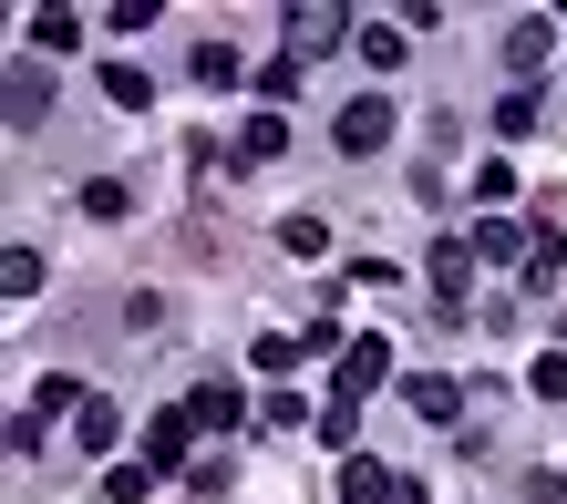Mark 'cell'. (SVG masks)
<instances>
[{"mask_svg":"<svg viewBox=\"0 0 567 504\" xmlns=\"http://www.w3.org/2000/svg\"><path fill=\"white\" fill-rule=\"evenodd\" d=\"M279 42H289V62L310 73L320 52H341V42H361V21L341 11V0H289V21H279Z\"/></svg>","mask_w":567,"mask_h":504,"instance_id":"1","label":"cell"},{"mask_svg":"<svg viewBox=\"0 0 567 504\" xmlns=\"http://www.w3.org/2000/svg\"><path fill=\"white\" fill-rule=\"evenodd\" d=\"M330 145H341V155H382L392 145V93H351L341 124H330Z\"/></svg>","mask_w":567,"mask_h":504,"instance_id":"2","label":"cell"},{"mask_svg":"<svg viewBox=\"0 0 567 504\" xmlns=\"http://www.w3.org/2000/svg\"><path fill=\"white\" fill-rule=\"evenodd\" d=\"M392 381V340H382V329H361V340L341 350V381H330V401H372Z\"/></svg>","mask_w":567,"mask_h":504,"instance_id":"3","label":"cell"},{"mask_svg":"<svg viewBox=\"0 0 567 504\" xmlns=\"http://www.w3.org/2000/svg\"><path fill=\"white\" fill-rule=\"evenodd\" d=\"M475 238H433V258H423V279H433V309H464V288H475Z\"/></svg>","mask_w":567,"mask_h":504,"instance_id":"4","label":"cell"},{"mask_svg":"<svg viewBox=\"0 0 567 504\" xmlns=\"http://www.w3.org/2000/svg\"><path fill=\"white\" fill-rule=\"evenodd\" d=\"M186 422H196V432H217V443H227L238 422H258V401H248L238 381H196V391H186Z\"/></svg>","mask_w":567,"mask_h":504,"instance_id":"5","label":"cell"},{"mask_svg":"<svg viewBox=\"0 0 567 504\" xmlns=\"http://www.w3.org/2000/svg\"><path fill=\"white\" fill-rule=\"evenodd\" d=\"M145 463H155V474H196V422H186V401L145 422Z\"/></svg>","mask_w":567,"mask_h":504,"instance_id":"6","label":"cell"},{"mask_svg":"<svg viewBox=\"0 0 567 504\" xmlns=\"http://www.w3.org/2000/svg\"><path fill=\"white\" fill-rule=\"evenodd\" d=\"M557 42H567V31H557V21H537V11H526V21H506V73H537Z\"/></svg>","mask_w":567,"mask_h":504,"instance_id":"7","label":"cell"},{"mask_svg":"<svg viewBox=\"0 0 567 504\" xmlns=\"http://www.w3.org/2000/svg\"><path fill=\"white\" fill-rule=\"evenodd\" d=\"M475 258H495V267H526V258H537V238H526L516 217H475Z\"/></svg>","mask_w":567,"mask_h":504,"instance_id":"8","label":"cell"},{"mask_svg":"<svg viewBox=\"0 0 567 504\" xmlns=\"http://www.w3.org/2000/svg\"><path fill=\"white\" fill-rule=\"evenodd\" d=\"M361 62H372V73H403V62H413V31L403 21H361V42H351Z\"/></svg>","mask_w":567,"mask_h":504,"instance_id":"9","label":"cell"},{"mask_svg":"<svg viewBox=\"0 0 567 504\" xmlns=\"http://www.w3.org/2000/svg\"><path fill=\"white\" fill-rule=\"evenodd\" d=\"M299 360H310V350H299V329H258V340H248V371L258 381H289Z\"/></svg>","mask_w":567,"mask_h":504,"instance_id":"10","label":"cell"},{"mask_svg":"<svg viewBox=\"0 0 567 504\" xmlns=\"http://www.w3.org/2000/svg\"><path fill=\"white\" fill-rule=\"evenodd\" d=\"M299 83H310V73H299L289 52H279V62H258V73H248V93H258V114H289V104H299Z\"/></svg>","mask_w":567,"mask_h":504,"instance_id":"11","label":"cell"},{"mask_svg":"<svg viewBox=\"0 0 567 504\" xmlns=\"http://www.w3.org/2000/svg\"><path fill=\"white\" fill-rule=\"evenodd\" d=\"M73 443H83V453H114V443H124V412H114L104 391H93L83 412H73Z\"/></svg>","mask_w":567,"mask_h":504,"instance_id":"12","label":"cell"},{"mask_svg":"<svg viewBox=\"0 0 567 504\" xmlns=\"http://www.w3.org/2000/svg\"><path fill=\"white\" fill-rule=\"evenodd\" d=\"M238 155H248V165H279V155H289V114H248V124H238Z\"/></svg>","mask_w":567,"mask_h":504,"instance_id":"13","label":"cell"},{"mask_svg":"<svg viewBox=\"0 0 567 504\" xmlns=\"http://www.w3.org/2000/svg\"><path fill=\"white\" fill-rule=\"evenodd\" d=\"M403 401H413L423 422H454V412H464V391H454L444 371H413V381H403Z\"/></svg>","mask_w":567,"mask_h":504,"instance_id":"14","label":"cell"},{"mask_svg":"<svg viewBox=\"0 0 567 504\" xmlns=\"http://www.w3.org/2000/svg\"><path fill=\"white\" fill-rule=\"evenodd\" d=\"M537 124H547V104H537L526 83H516V93H495V134H506V145H526Z\"/></svg>","mask_w":567,"mask_h":504,"instance_id":"15","label":"cell"},{"mask_svg":"<svg viewBox=\"0 0 567 504\" xmlns=\"http://www.w3.org/2000/svg\"><path fill=\"white\" fill-rule=\"evenodd\" d=\"M83 401H93V391H83L73 371H42V381H31V422H52V412H83Z\"/></svg>","mask_w":567,"mask_h":504,"instance_id":"16","label":"cell"},{"mask_svg":"<svg viewBox=\"0 0 567 504\" xmlns=\"http://www.w3.org/2000/svg\"><path fill=\"white\" fill-rule=\"evenodd\" d=\"M310 432H320V443L351 463V453H361V401H320V422H310Z\"/></svg>","mask_w":567,"mask_h":504,"instance_id":"17","label":"cell"},{"mask_svg":"<svg viewBox=\"0 0 567 504\" xmlns=\"http://www.w3.org/2000/svg\"><path fill=\"white\" fill-rule=\"evenodd\" d=\"M382 494H392V463L351 453V463H341V504H382Z\"/></svg>","mask_w":567,"mask_h":504,"instance_id":"18","label":"cell"},{"mask_svg":"<svg viewBox=\"0 0 567 504\" xmlns=\"http://www.w3.org/2000/svg\"><path fill=\"white\" fill-rule=\"evenodd\" d=\"M155 484H165V474H155V463L135 453V463H114V474H104V504H145Z\"/></svg>","mask_w":567,"mask_h":504,"instance_id":"19","label":"cell"},{"mask_svg":"<svg viewBox=\"0 0 567 504\" xmlns=\"http://www.w3.org/2000/svg\"><path fill=\"white\" fill-rule=\"evenodd\" d=\"M104 93H114L124 114H145V104H155V83H145V62H104Z\"/></svg>","mask_w":567,"mask_h":504,"instance_id":"20","label":"cell"},{"mask_svg":"<svg viewBox=\"0 0 567 504\" xmlns=\"http://www.w3.org/2000/svg\"><path fill=\"white\" fill-rule=\"evenodd\" d=\"M0 298H42V248H11V258H0Z\"/></svg>","mask_w":567,"mask_h":504,"instance_id":"21","label":"cell"},{"mask_svg":"<svg viewBox=\"0 0 567 504\" xmlns=\"http://www.w3.org/2000/svg\"><path fill=\"white\" fill-rule=\"evenodd\" d=\"M186 73L207 83V93H227V83H248V73H238V52H227V42H196V62H186Z\"/></svg>","mask_w":567,"mask_h":504,"instance_id":"22","label":"cell"},{"mask_svg":"<svg viewBox=\"0 0 567 504\" xmlns=\"http://www.w3.org/2000/svg\"><path fill=\"white\" fill-rule=\"evenodd\" d=\"M124 207H135V186H124V176H93V186H83V217H93V227H114Z\"/></svg>","mask_w":567,"mask_h":504,"instance_id":"23","label":"cell"},{"mask_svg":"<svg viewBox=\"0 0 567 504\" xmlns=\"http://www.w3.org/2000/svg\"><path fill=\"white\" fill-rule=\"evenodd\" d=\"M567 279V238L557 227H537V258H526V288H557Z\"/></svg>","mask_w":567,"mask_h":504,"instance_id":"24","label":"cell"},{"mask_svg":"<svg viewBox=\"0 0 567 504\" xmlns=\"http://www.w3.org/2000/svg\"><path fill=\"white\" fill-rule=\"evenodd\" d=\"M73 42H83L73 11H31V52H73Z\"/></svg>","mask_w":567,"mask_h":504,"instance_id":"25","label":"cell"},{"mask_svg":"<svg viewBox=\"0 0 567 504\" xmlns=\"http://www.w3.org/2000/svg\"><path fill=\"white\" fill-rule=\"evenodd\" d=\"M506 196H516V165H506V155H485V165H475V207L495 217V207H506Z\"/></svg>","mask_w":567,"mask_h":504,"instance_id":"26","label":"cell"},{"mask_svg":"<svg viewBox=\"0 0 567 504\" xmlns=\"http://www.w3.org/2000/svg\"><path fill=\"white\" fill-rule=\"evenodd\" d=\"M31 124H42V73L21 62V73H11V134H31Z\"/></svg>","mask_w":567,"mask_h":504,"instance_id":"27","label":"cell"},{"mask_svg":"<svg viewBox=\"0 0 567 504\" xmlns=\"http://www.w3.org/2000/svg\"><path fill=\"white\" fill-rule=\"evenodd\" d=\"M279 248L289 258H330V227L320 217H279Z\"/></svg>","mask_w":567,"mask_h":504,"instance_id":"28","label":"cell"},{"mask_svg":"<svg viewBox=\"0 0 567 504\" xmlns=\"http://www.w3.org/2000/svg\"><path fill=\"white\" fill-rule=\"evenodd\" d=\"M258 422H269V432H299V422H320V412L299 391H269V401H258Z\"/></svg>","mask_w":567,"mask_h":504,"instance_id":"29","label":"cell"},{"mask_svg":"<svg viewBox=\"0 0 567 504\" xmlns=\"http://www.w3.org/2000/svg\"><path fill=\"white\" fill-rule=\"evenodd\" d=\"M526 391H537V401H567V350H537V371H526Z\"/></svg>","mask_w":567,"mask_h":504,"instance_id":"30","label":"cell"},{"mask_svg":"<svg viewBox=\"0 0 567 504\" xmlns=\"http://www.w3.org/2000/svg\"><path fill=\"white\" fill-rule=\"evenodd\" d=\"M382 504H433V494H423L413 474H392V494H382Z\"/></svg>","mask_w":567,"mask_h":504,"instance_id":"31","label":"cell"}]
</instances>
